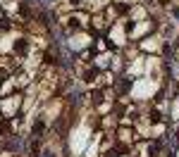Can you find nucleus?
I'll list each match as a JSON object with an SVG mask.
<instances>
[{
  "mask_svg": "<svg viewBox=\"0 0 179 157\" xmlns=\"http://www.w3.org/2000/svg\"><path fill=\"white\" fill-rule=\"evenodd\" d=\"M14 50H17V52H26V43H24V41H17Z\"/></svg>",
  "mask_w": 179,
  "mask_h": 157,
  "instance_id": "nucleus-1",
  "label": "nucleus"
},
{
  "mask_svg": "<svg viewBox=\"0 0 179 157\" xmlns=\"http://www.w3.org/2000/svg\"><path fill=\"white\" fill-rule=\"evenodd\" d=\"M69 3H74V5H79V3H81V0H69Z\"/></svg>",
  "mask_w": 179,
  "mask_h": 157,
  "instance_id": "nucleus-2",
  "label": "nucleus"
},
{
  "mask_svg": "<svg viewBox=\"0 0 179 157\" xmlns=\"http://www.w3.org/2000/svg\"><path fill=\"white\" fill-rule=\"evenodd\" d=\"M43 157H53V152H45V155H43Z\"/></svg>",
  "mask_w": 179,
  "mask_h": 157,
  "instance_id": "nucleus-3",
  "label": "nucleus"
}]
</instances>
